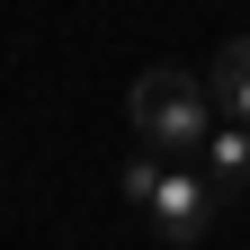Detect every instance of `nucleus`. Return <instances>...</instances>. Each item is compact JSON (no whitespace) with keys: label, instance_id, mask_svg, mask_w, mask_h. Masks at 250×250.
Returning a JSON list of instances; mask_svg holds the SVG:
<instances>
[{"label":"nucleus","instance_id":"f257e3e1","mask_svg":"<svg viewBox=\"0 0 250 250\" xmlns=\"http://www.w3.org/2000/svg\"><path fill=\"white\" fill-rule=\"evenodd\" d=\"M134 134L143 152H170V161H197L206 134H214V99L197 72H179V62H152L134 81Z\"/></svg>","mask_w":250,"mask_h":250},{"label":"nucleus","instance_id":"f03ea898","mask_svg":"<svg viewBox=\"0 0 250 250\" xmlns=\"http://www.w3.org/2000/svg\"><path fill=\"white\" fill-rule=\"evenodd\" d=\"M134 214L152 224V241H161V250H197V232L214 224V188H206V170H197V161H161Z\"/></svg>","mask_w":250,"mask_h":250},{"label":"nucleus","instance_id":"7ed1b4c3","mask_svg":"<svg viewBox=\"0 0 250 250\" xmlns=\"http://www.w3.org/2000/svg\"><path fill=\"white\" fill-rule=\"evenodd\" d=\"M197 170H206L214 197H241V188H250V125H214L206 152H197Z\"/></svg>","mask_w":250,"mask_h":250},{"label":"nucleus","instance_id":"20e7f679","mask_svg":"<svg viewBox=\"0 0 250 250\" xmlns=\"http://www.w3.org/2000/svg\"><path fill=\"white\" fill-rule=\"evenodd\" d=\"M206 99L224 107V125H250V36H232L206 62Z\"/></svg>","mask_w":250,"mask_h":250}]
</instances>
